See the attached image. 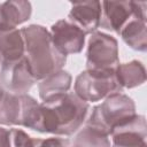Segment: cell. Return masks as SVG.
Instances as JSON below:
<instances>
[{"label":"cell","instance_id":"6da1fadb","mask_svg":"<svg viewBox=\"0 0 147 147\" xmlns=\"http://www.w3.org/2000/svg\"><path fill=\"white\" fill-rule=\"evenodd\" d=\"M88 109V102L82 100L75 93L68 92L54 95L39 103L32 130L55 136H71L80 129Z\"/></svg>","mask_w":147,"mask_h":147},{"label":"cell","instance_id":"7a4b0ae2","mask_svg":"<svg viewBox=\"0 0 147 147\" xmlns=\"http://www.w3.org/2000/svg\"><path fill=\"white\" fill-rule=\"evenodd\" d=\"M21 32L24 40V57L37 82L63 68L67 56L56 49L45 26L30 24L22 28Z\"/></svg>","mask_w":147,"mask_h":147},{"label":"cell","instance_id":"3957f363","mask_svg":"<svg viewBox=\"0 0 147 147\" xmlns=\"http://www.w3.org/2000/svg\"><path fill=\"white\" fill-rule=\"evenodd\" d=\"M137 115L134 101L126 94L114 93L92 110L86 124L110 136L113 130Z\"/></svg>","mask_w":147,"mask_h":147},{"label":"cell","instance_id":"277c9868","mask_svg":"<svg viewBox=\"0 0 147 147\" xmlns=\"http://www.w3.org/2000/svg\"><path fill=\"white\" fill-rule=\"evenodd\" d=\"M75 94L86 102H96L110 94L122 92L115 71L113 70H84L75 80Z\"/></svg>","mask_w":147,"mask_h":147},{"label":"cell","instance_id":"5b68a950","mask_svg":"<svg viewBox=\"0 0 147 147\" xmlns=\"http://www.w3.org/2000/svg\"><path fill=\"white\" fill-rule=\"evenodd\" d=\"M118 64L119 57L117 40L105 32H93L87 42L86 69L115 71Z\"/></svg>","mask_w":147,"mask_h":147},{"label":"cell","instance_id":"8992f818","mask_svg":"<svg viewBox=\"0 0 147 147\" xmlns=\"http://www.w3.org/2000/svg\"><path fill=\"white\" fill-rule=\"evenodd\" d=\"M39 102L29 94L5 92L0 100V125L28 127Z\"/></svg>","mask_w":147,"mask_h":147},{"label":"cell","instance_id":"52a82bcc","mask_svg":"<svg viewBox=\"0 0 147 147\" xmlns=\"http://www.w3.org/2000/svg\"><path fill=\"white\" fill-rule=\"evenodd\" d=\"M56 49L63 54H78L83 51L86 33L68 20H59L52 24L49 30Z\"/></svg>","mask_w":147,"mask_h":147},{"label":"cell","instance_id":"ba28073f","mask_svg":"<svg viewBox=\"0 0 147 147\" xmlns=\"http://www.w3.org/2000/svg\"><path fill=\"white\" fill-rule=\"evenodd\" d=\"M2 87L13 94H28L37 79L33 77L25 57L13 63L0 65Z\"/></svg>","mask_w":147,"mask_h":147},{"label":"cell","instance_id":"9c48e42d","mask_svg":"<svg viewBox=\"0 0 147 147\" xmlns=\"http://www.w3.org/2000/svg\"><path fill=\"white\" fill-rule=\"evenodd\" d=\"M111 147H147V125L144 115H136L110 133Z\"/></svg>","mask_w":147,"mask_h":147},{"label":"cell","instance_id":"30bf717a","mask_svg":"<svg viewBox=\"0 0 147 147\" xmlns=\"http://www.w3.org/2000/svg\"><path fill=\"white\" fill-rule=\"evenodd\" d=\"M71 9L68 21L80 28L86 34H92L100 26L101 2L100 1H78L70 2Z\"/></svg>","mask_w":147,"mask_h":147},{"label":"cell","instance_id":"8fae6325","mask_svg":"<svg viewBox=\"0 0 147 147\" xmlns=\"http://www.w3.org/2000/svg\"><path fill=\"white\" fill-rule=\"evenodd\" d=\"M133 16L132 1H102L100 26L107 31L119 33L121 29Z\"/></svg>","mask_w":147,"mask_h":147},{"label":"cell","instance_id":"7c38bea8","mask_svg":"<svg viewBox=\"0 0 147 147\" xmlns=\"http://www.w3.org/2000/svg\"><path fill=\"white\" fill-rule=\"evenodd\" d=\"M24 57V40L20 29H0V65L13 63Z\"/></svg>","mask_w":147,"mask_h":147},{"label":"cell","instance_id":"4fadbf2b","mask_svg":"<svg viewBox=\"0 0 147 147\" xmlns=\"http://www.w3.org/2000/svg\"><path fill=\"white\" fill-rule=\"evenodd\" d=\"M32 14V6L25 0H8L0 2V29L17 28L26 22Z\"/></svg>","mask_w":147,"mask_h":147},{"label":"cell","instance_id":"5bb4252c","mask_svg":"<svg viewBox=\"0 0 147 147\" xmlns=\"http://www.w3.org/2000/svg\"><path fill=\"white\" fill-rule=\"evenodd\" d=\"M118 34L130 48L138 52L147 51V25L145 20L132 16Z\"/></svg>","mask_w":147,"mask_h":147},{"label":"cell","instance_id":"9a60e30c","mask_svg":"<svg viewBox=\"0 0 147 147\" xmlns=\"http://www.w3.org/2000/svg\"><path fill=\"white\" fill-rule=\"evenodd\" d=\"M71 82H72L71 75L63 69L45 77L38 83V91L40 99L44 101L54 95L68 93L71 87Z\"/></svg>","mask_w":147,"mask_h":147},{"label":"cell","instance_id":"2e32d148","mask_svg":"<svg viewBox=\"0 0 147 147\" xmlns=\"http://www.w3.org/2000/svg\"><path fill=\"white\" fill-rule=\"evenodd\" d=\"M115 76L122 88H134L146 82V69L140 61L132 60L119 63L115 69Z\"/></svg>","mask_w":147,"mask_h":147},{"label":"cell","instance_id":"e0dca14e","mask_svg":"<svg viewBox=\"0 0 147 147\" xmlns=\"http://www.w3.org/2000/svg\"><path fill=\"white\" fill-rule=\"evenodd\" d=\"M74 147H111V146L108 134L86 124L77 132L74 139Z\"/></svg>","mask_w":147,"mask_h":147},{"label":"cell","instance_id":"ac0fdd59","mask_svg":"<svg viewBox=\"0 0 147 147\" xmlns=\"http://www.w3.org/2000/svg\"><path fill=\"white\" fill-rule=\"evenodd\" d=\"M31 137L21 129L9 130V145L10 147H29Z\"/></svg>","mask_w":147,"mask_h":147},{"label":"cell","instance_id":"d6986e66","mask_svg":"<svg viewBox=\"0 0 147 147\" xmlns=\"http://www.w3.org/2000/svg\"><path fill=\"white\" fill-rule=\"evenodd\" d=\"M69 141L67 139L62 138H47V139H40V138H32L29 142V147H64L68 146Z\"/></svg>","mask_w":147,"mask_h":147},{"label":"cell","instance_id":"ffe728a7","mask_svg":"<svg viewBox=\"0 0 147 147\" xmlns=\"http://www.w3.org/2000/svg\"><path fill=\"white\" fill-rule=\"evenodd\" d=\"M0 147H10L9 145V130L0 126Z\"/></svg>","mask_w":147,"mask_h":147},{"label":"cell","instance_id":"44dd1931","mask_svg":"<svg viewBox=\"0 0 147 147\" xmlns=\"http://www.w3.org/2000/svg\"><path fill=\"white\" fill-rule=\"evenodd\" d=\"M5 92H6V90L0 85V100H1V98L3 96V94H5Z\"/></svg>","mask_w":147,"mask_h":147},{"label":"cell","instance_id":"7402d4cb","mask_svg":"<svg viewBox=\"0 0 147 147\" xmlns=\"http://www.w3.org/2000/svg\"><path fill=\"white\" fill-rule=\"evenodd\" d=\"M64 147H70V146H69V145H68V146H64Z\"/></svg>","mask_w":147,"mask_h":147}]
</instances>
